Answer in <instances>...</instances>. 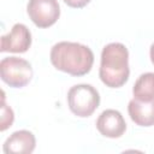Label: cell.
Instances as JSON below:
<instances>
[{"label": "cell", "instance_id": "6da1fadb", "mask_svg": "<svg viewBox=\"0 0 154 154\" xmlns=\"http://www.w3.org/2000/svg\"><path fill=\"white\" fill-rule=\"evenodd\" d=\"M52 65L63 72L72 76H84L93 66L94 54L88 46L61 41L51 49Z\"/></svg>", "mask_w": 154, "mask_h": 154}, {"label": "cell", "instance_id": "7a4b0ae2", "mask_svg": "<svg viewBox=\"0 0 154 154\" xmlns=\"http://www.w3.org/2000/svg\"><path fill=\"white\" fill-rule=\"evenodd\" d=\"M130 75L128 48L119 42H112L101 52L99 76L109 88H119L125 84Z\"/></svg>", "mask_w": 154, "mask_h": 154}, {"label": "cell", "instance_id": "3957f363", "mask_svg": "<svg viewBox=\"0 0 154 154\" xmlns=\"http://www.w3.org/2000/svg\"><path fill=\"white\" fill-rule=\"evenodd\" d=\"M70 111L77 117H89L100 105L99 91L90 84H77L70 88L67 93Z\"/></svg>", "mask_w": 154, "mask_h": 154}, {"label": "cell", "instance_id": "277c9868", "mask_svg": "<svg viewBox=\"0 0 154 154\" xmlns=\"http://www.w3.org/2000/svg\"><path fill=\"white\" fill-rule=\"evenodd\" d=\"M1 79L13 88L26 85L32 77V67L29 61L17 57L4 58L0 63Z\"/></svg>", "mask_w": 154, "mask_h": 154}, {"label": "cell", "instance_id": "5b68a950", "mask_svg": "<svg viewBox=\"0 0 154 154\" xmlns=\"http://www.w3.org/2000/svg\"><path fill=\"white\" fill-rule=\"evenodd\" d=\"M26 11L29 18L38 28L53 25L60 16V6L57 0H29Z\"/></svg>", "mask_w": 154, "mask_h": 154}, {"label": "cell", "instance_id": "8992f818", "mask_svg": "<svg viewBox=\"0 0 154 154\" xmlns=\"http://www.w3.org/2000/svg\"><path fill=\"white\" fill-rule=\"evenodd\" d=\"M31 45L30 30L22 23H17L12 26L11 31L1 36V52L24 53Z\"/></svg>", "mask_w": 154, "mask_h": 154}, {"label": "cell", "instance_id": "52a82bcc", "mask_svg": "<svg viewBox=\"0 0 154 154\" xmlns=\"http://www.w3.org/2000/svg\"><path fill=\"white\" fill-rule=\"evenodd\" d=\"M96 129L105 137L118 138L124 135L126 123L119 111L106 109L99 116L96 120Z\"/></svg>", "mask_w": 154, "mask_h": 154}, {"label": "cell", "instance_id": "ba28073f", "mask_svg": "<svg viewBox=\"0 0 154 154\" xmlns=\"http://www.w3.org/2000/svg\"><path fill=\"white\" fill-rule=\"evenodd\" d=\"M36 140L32 132L19 130L13 132L4 143V153L6 154H30L35 149Z\"/></svg>", "mask_w": 154, "mask_h": 154}, {"label": "cell", "instance_id": "9c48e42d", "mask_svg": "<svg viewBox=\"0 0 154 154\" xmlns=\"http://www.w3.org/2000/svg\"><path fill=\"white\" fill-rule=\"evenodd\" d=\"M128 112L135 124L140 126L154 125V100L146 102L134 97L128 105Z\"/></svg>", "mask_w": 154, "mask_h": 154}, {"label": "cell", "instance_id": "30bf717a", "mask_svg": "<svg viewBox=\"0 0 154 154\" xmlns=\"http://www.w3.org/2000/svg\"><path fill=\"white\" fill-rule=\"evenodd\" d=\"M132 94L140 101L147 102L154 100V72L142 73L134 84Z\"/></svg>", "mask_w": 154, "mask_h": 154}, {"label": "cell", "instance_id": "8fae6325", "mask_svg": "<svg viewBox=\"0 0 154 154\" xmlns=\"http://www.w3.org/2000/svg\"><path fill=\"white\" fill-rule=\"evenodd\" d=\"M2 113H1V126H0V130L1 131H5L8 126L12 125L13 123V119H14V116H13V111L5 103V99L2 97Z\"/></svg>", "mask_w": 154, "mask_h": 154}, {"label": "cell", "instance_id": "7c38bea8", "mask_svg": "<svg viewBox=\"0 0 154 154\" xmlns=\"http://www.w3.org/2000/svg\"><path fill=\"white\" fill-rule=\"evenodd\" d=\"M64 2L70 6V7H73V8H82L84 7L87 4L90 2V0H64Z\"/></svg>", "mask_w": 154, "mask_h": 154}, {"label": "cell", "instance_id": "4fadbf2b", "mask_svg": "<svg viewBox=\"0 0 154 154\" xmlns=\"http://www.w3.org/2000/svg\"><path fill=\"white\" fill-rule=\"evenodd\" d=\"M150 60H152V63L154 64V42H153V45L150 46Z\"/></svg>", "mask_w": 154, "mask_h": 154}]
</instances>
